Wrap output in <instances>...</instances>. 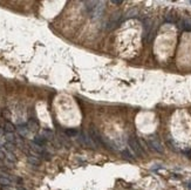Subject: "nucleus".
Masks as SVG:
<instances>
[{
    "instance_id": "obj_1",
    "label": "nucleus",
    "mask_w": 191,
    "mask_h": 190,
    "mask_svg": "<svg viewBox=\"0 0 191 190\" xmlns=\"http://www.w3.org/2000/svg\"><path fill=\"white\" fill-rule=\"evenodd\" d=\"M128 144H129L130 149H131V150H133L137 156H140V157H144V152H143V149H142V147H141L140 142L137 141V138H136L135 136H130V137L128 138Z\"/></svg>"
},
{
    "instance_id": "obj_2",
    "label": "nucleus",
    "mask_w": 191,
    "mask_h": 190,
    "mask_svg": "<svg viewBox=\"0 0 191 190\" xmlns=\"http://www.w3.org/2000/svg\"><path fill=\"white\" fill-rule=\"evenodd\" d=\"M90 137H92L93 142H95L97 146H101V147L107 148V149H109V148H110V147L106 143V141H104V138L101 136V134L98 133V132L96 130V128H94V127L90 129Z\"/></svg>"
},
{
    "instance_id": "obj_3",
    "label": "nucleus",
    "mask_w": 191,
    "mask_h": 190,
    "mask_svg": "<svg viewBox=\"0 0 191 190\" xmlns=\"http://www.w3.org/2000/svg\"><path fill=\"white\" fill-rule=\"evenodd\" d=\"M148 143H149V146L153 148L155 152H161V154L164 152V150H163V147H162V144H161V142H159V140H158V138H156L155 136L149 137V140H148Z\"/></svg>"
},
{
    "instance_id": "obj_4",
    "label": "nucleus",
    "mask_w": 191,
    "mask_h": 190,
    "mask_svg": "<svg viewBox=\"0 0 191 190\" xmlns=\"http://www.w3.org/2000/svg\"><path fill=\"white\" fill-rule=\"evenodd\" d=\"M178 27L183 31H191V19L190 18H182L178 21Z\"/></svg>"
},
{
    "instance_id": "obj_5",
    "label": "nucleus",
    "mask_w": 191,
    "mask_h": 190,
    "mask_svg": "<svg viewBox=\"0 0 191 190\" xmlns=\"http://www.w3.org/2000/svg\"><path fill=\"white\" fill-rule=\"evenodd\" d=\"M17 132L19 133L20 136L25 137V136L28 134V126H27V124H19V126L17 127Z\"/></svg>"
},
{
    "instance_id": "obj_6",
    "label": "nucleus",
    "mask_w": 191,
    "mask_h": 190,
    "mask_svg": "<svg viewBox=\"0 0 191 190\" xmlns=\"http://www.w3.org/2000/svg\"><path fill=\"white\" fill-rule=\"evenodd\" d=\"M82 142L86 144V146H89V147H92V148H94V142H93V140H92V137H89L88 135H86V134H82Z\"/></svg>"
},
{
    "instance_id": "obj_7",
    "label": "nucleus",
    "mask_w": 191,
    "mask_h": 190,
    "mask_svg": "<svg viewBox=\"0 0 191 190\" xmlns=\"http://www.w3.org/2000/svg\"><path fill=\"white\" fill-rule=\"evenodd\" d=\"M33 143L37 144V146H39V147H42V146L46 143V138H45V136H43V137L38 136V137H35V138L33 140Z\"/></svg>"
},
{
    "instance_id": "obj_8",
    "label": "nucleus",
    "mask_w": 191,
    "mask_h": 190,
    "mask_svg": "<svg viewBox=\"0 0 191 190\" xmlns=\"http://www.w3.org/2000/svg\"><path fill=\"white\" fill-rule=\"evenodd\" d=\"M143 27H144V34H147L148 35V33L150 32V28H151V21L149 19L144 20V22H143Z\"/></svg>"
},
{
    "instance_id": "obj_9",
    "label": "nucleus",
    "mask_w": 191,
    "mask_h": 190,
    "mask_svg": "<svg viewBox=\"0 0 191 190\" xmlns=\"http://www.w3.org/2000/svg\"><path fill=\"white\" fill-rule=\"evenodd\" d=\"M4 127H5V128H2V129H4V132H5V133H13V132H14V129H15V128H14V126H13L12 123H10V122H6Z\"/></svg>"
},
{
    "instance_id": "obj_10",
    "label": "nucleus",
    "mask_w": 191,
    "mask_h": 190,
    "mask_svg": "<svg viewBox=\"0 0 191 190\" xmlns=\"http://www.w3.org/2000/svg\"><path fill=\"white\" fill-rule=\"evenodd\" d=\"M0 184H1V186H12V181H11L10 178L0 175Z\"/></svg>"
},
{
    "instance_id": "obj_11",
    "label": "nucleus",
    "mask_w": 191,
    "mask_h": 190,
    "mask_svg": "<svg viewBox=\"0 0 191 190\" xmlns=\"http://www.w3.org/2000/svg\"><path fill=\"white\" fill-rule=\"evenodd\" d=\"M5 137H6V142L8 143H14L15 142V137L13 133H5Z\"/></svg>"
},
{
    "instance_id": "obj_12",
    "label": "nucleus",
    "mask_w": 191,
    "mask_h": 190,
    "mask_svg": "<svg viewBox=\"0 0 191 190\" xmlns=\"http://www.w3.org/2000/svg\"><path fill=\"white\" fill-rule=\"evenodd\" d=\"M165 22L175 24V22H177V18H176L175 15H172V14H168V15L165 17Z\"/></svg>"
},
{
    "instance_id": "obj_13",
    "label": "nucleus",
    "mask_w": 191,
    "mask_h": 190,
    "mask_svg": "<svg viewBox=\"0 0 191 190\" xmlns=\"http://www.w3.org/2000/svg\"><path fill=\"white\" fill-rule=\"evenodd\" d=\"M28 162L32 163V164H35V166H38L40 163V161H39V158H37V156H28Z\"/></svg>"
},
{
    "instance_id": "obj_14",
    "label": "nucleus",
    "mask_w": 191,
    "mask_h": 190,
    "mask_svg": "<svg viewBox=\"0 0 191 190\" xmlns=\"http://www.w3.org/2000/svg\"><path fill=\"white\" fill-rule=\"evenodd\" d=\"M65 133L67 134L68 136H71V137H72V136H76L77 134H79V132H77L76 129H66V130H65Z\"/></svg>"
},
{
    "instance_id": "obj_15",
    "label": "nucleus",
    "mask_w": 191,
    "mask_h": 190,
    "mask_svg": "<svg viewBox=\"0 0 191 190\" xmlns=\"http://www.w3.org/2000/svg\"><path fill=\"white\" fill-rule=\"evenodd\" d=\"M122 155H123L127 160H129V161H134V157L130 155V152H128V150H123V152H122Z\"/></svg>"
},
{
    "instance_id": "obj_16",
    "label": "nucleus",
    "mask_w": 191,
    "mask_h": 190,
    "mask_svg": "<svg viewBox=\"0 0 191 190\" xmlns=\"http://www.w3.org/2000/svg\"><path fill=\"white\" fill-rule=\"evenodd\" d=\"M6 158H7V160H10L11 162H14V161H15L14 155H13L11 152H6Z\"/></svg>"
},
{
    "instance_id": "obj_17",
    "label": "nucleus",
    "mask_w": 191,
    "mask_h": 190,
    "mask_svg": "<svg viewBox=\"0 0 191 190\" xmlns=\"http://www.w3.org/2000/svg\"><path fill=\"white\" fill-rule=\"evenodd\" d=\"M5 158H6V154L2 150H0V160H5Z\"/></svg>"
},
{
    "instance_id": "obj_18",
    "label": "nucleus",
    "mask_w": 191,
    "mask_h": 190,
    "mask_svg": "<svg viewBox=\"0 0 191 190\" xmlns=\"http://www.w3.org/2000/svg\"><path fill=\"white\" fill-rule=\"evenodd\" d=\"M113 4H115V5H120V4H122V1H120V0H113Z\"/></svg>"
},
{
    "instance_id": "obj_19",
    "label": "nucleus",
    "mask_w": 191,
    "mask_h": 190,
    "mask_svg": "<svg viewBox=\"0 0 191 190\" xmlns=\"http://www.w3.org/2000/svg\"><path fill=\"white\" fill-rule=\"evenodd\" d=\"M189 189L191 190V181H190V182H189Z\"/></svg>"
},
{
    "instance_id": "obj_20",
    "label": "nucleus",
    "mask_w": 191,
    "mask_h": 190,
    "mask_svg": "<svg viewBox=\"0 0 191 190\" xmlns=\"http://www.w3.org/2000/svg\"><path fill=\"white\" fill-rule=\"evenodd\" d=\"M19 190H25V189H22V188H19Z\"/></svg>"
},
{
    "instance_id": "obj_21",
    "label": "nucleus",
    "mask_w": 191,
    "mask_h": 190,
    "mask_svg": "<svg viewBox=\"0 0 191 190\" xmlns=\"http://www.w3.org/2000/svg\"><path fill=\"white\" fill-rule=\"evenodd\" d=\"M190 4H191V1H190Z\"/></svg>"
}]
</instances>
